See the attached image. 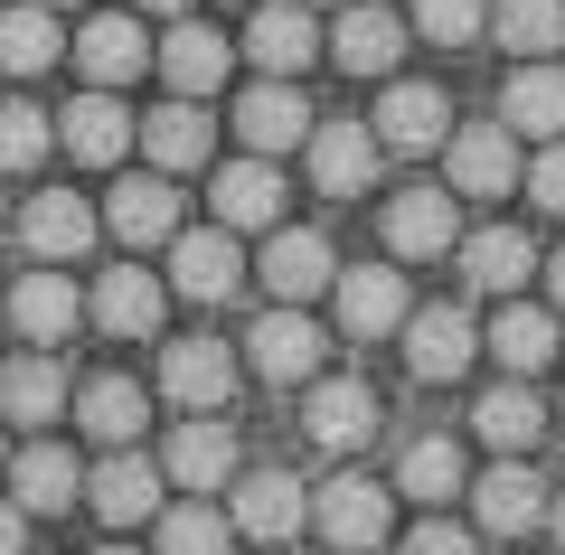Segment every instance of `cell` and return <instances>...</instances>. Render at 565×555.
I'll return each instance as SVG.
<instances>
[{"instance_id": "cell-45", "label": "cell", "mask_w": 565, "mask_h": 555, "mask_svg": "<svg viewBox=\"0 0 565 555\" xmlns=\"http://www.w3.org/2000/svg\"><path fill=\"white\" fill-rule=\"evenodd\" d=\"M546 292H556V311H565V255H546Z\"/></svg>"}, {"instance_id": "cell-52", "label": "cell", "mask_w": 565, "mask_h": 555, "mask_svg": "<svg viewBox=\"0 0 565 555\" xmlns=\"http://www.w3.org/2000/svg\"><path fill=\"white\" fill-rule=\"evenodd\" d=\"M0 461H10V452H0Z\"/></svg>"}, {"instance_id": "cell-32", "label": "cell", "mask_w": 565, "mask_h": 555, "mask_svg": "<svg viewBox=\"0 0 565 555\" xmlns=\"http://www.w3.org/2000/svg\"><path fill=\"white\" fill-rule=\"evenodd\" d=\"M76 424L114 452V442H141V424H151V396H141L132 377H85L76 386Z\"/></svg>"}, {"instance_id": "cell-16", "label": "cell", "mask_w": 565, "mask_h": 555, "mask_svg": "<svg viewBox=\"0 0 565 555\" xmlns=\"http://www.w3.org/2000/svg\"><path fill=\"white\" fill-rule=\"evenodd\" d=\"M57 141H66L76 160H95V170H114V160L132 151V104H122L114 85H85V95L57 114Z\"/></svg>"}, {"instance_id": "cell-31", "label": "cell", "mask_w": 565, "mask_h": 555, "mask_svg": "<svg viewBox=\"0 0 565 555\" xmlns=\"http://www.w3.org/2000/svg\"><path fill=\"white\" fill-rule=\"evenodd\" d=\"M141 151H151V170H161V179L207 170V114H199V95L161 104V114H141Z\"/></svg>"}, {"instance_id": "cell-19", "label": "cell", "mask_w": 565, "mask_h": 555, "mask_svg": "<svg viewBox=\"0 0 565 555\" xmlns=\"http://www.w3.org/2000/svg\"><path fill=\"white\" fill-rule=\"evenodd\" d=\"M0 471H10V490H20L10 499L20 517H57V509H76V490H85V471H76L66 442H29V452H10Z\"/></svg>"}, {"instance_id": "cell-49", "label": "cell", "mask_w": 565, "mask_h": 555, "mask_svg": "<svg viewBox=\"0 0 565 555\" xmlns=\"http://www.w3.org/2000/svg\"><path fill=\"white\" fill-rule=\"evenodd\" d=\"M47 10H85V0H47Z\"/></svg>"}, {"instance_id": "cell-13", "label": "cell", "mask_w": 565, "mask_h": 555, "mask_svg": "<svg viewBox=\"0 0 565 555\" xmlns=\"http://www.w3.org/2000/svg\"><path fill=\"white\" fill-rule=\"evenodd\" d=\"M444 151H452V189H462V199H500L509 179H519V132H509L500 114L444 132Z\"/></svg>"}, {"instance_id": "cell-38", "label": "cell", "mask_w": 565, "mask_h": 555, "mask_svg": "<svg viewBox=\"0 0 565 555\" xmlns=\"http://www.w3.org/2000/svg\"><path fill=\"white\" fill-rule=\"evenodd\" d=\"M57 66V10H0V76H47Z\"/></svg>"}, {"instance_id": "cell-48", "label": "cell", "mask_w": 565, "mask_h": 555, "mask_svg": "<svg viewBox=\"0 0 565 555\" xmlns=\"http://www.w3.org/2000/svg\"><path fill=\"white\" fill-rule=\"evenodd\" d=\"M95 555H141V546H95Z\"/></svg>"}, {"instance_id": "cell-39", "label": "cell", "mask_w": 565, "mask_h": 555, "mask_svg": "<svg viewBox=\"0 0 565 555\" xmlns=\"http://www.w3.org/2000/svg\"><path fill=\"white\" fill-rule=\"evenodd\" d=\"M161 555H236V527L207 499H180V509H161Z\"/></svg>"}, {"instance_id": "cell-37", "label": "cell", "mask_w": 565, "mask_h": 555, "mask_svg": "<svg viewBox=\"0 0 565 555\" xmlns=\"http://www.w3.org/2000/svg\"><path fill=\"white\" fill-rule=\"evenodd\" d=\"M490 39H500L509 57H556L565 47V0H500V10H490Z\"/></svg>"}, {"instance_id": "cell-14", "label": "cell", "mask_w": 565, "mask_h": 555, "mask_svg": "<svg viewBox=\"0 0 565 555\" xmlns=\"http://www.w3.org/2000/svg\"><path fill=\"white\" fill-rule=\"evenodd\" d=\"M386 245H396L405 264H434L462 245V217H452V189H396L386 199Z\"/></svg>"}, {"instance_id": "cell-46", "label": "cell", "mask_w": 565, "mask_h": 555, "mask_svg": "<svg viewBox=\"0 0 565 555\" xmlns=\"http://www.w3.org/2000/svg\"><path fill=\"white\" fill-rule=\"evenodd\" d=\"M537 527H556V546H565V490L546 499V517H537Z\"/></svg>"}, {"instance_id": "cell-27", "label": "cell", "mask_w": 565, "mask_h": 555, "mask_svg": "<svg viewBox=\"0 0 565 555\" xmlns=\"http://www.w3.org/2000/svg\"><path fill=\"white\" fill-rule=\"evenodd\" d=\"M245 57H255L264 76H302V66L321 57V29H311V10H292V0H264L255 29H245Z\"/></svg>"}, {"instance_id": "cell-28", "label": "cell", "mask_w": 565, "mask_h": 555, "mask_svg": "<svg viewBox=\"0 0 565 555\" xmlns=\"http://www.w3.org/2000/svg\"><path fill=\"white\" fill-rule=\"evenodd\" d=\"M10 320H20V339H39V349H57V339H76V320H85V292L57 274V264H39V274L10 292Z\"/></svg>"}, {"instance_id": "cell-33", "label": "cell", "mask_w": 565, "mask_h": 555, "mask_svg": "<svg viewBox=\"0 0 565 555\" xmlns=\"http://www.w3.org/2000/svg\"><path fill=\"white\" fill-rule=\"evenodd\" d=\"M226 66H236V47H226L217 29H199V20L180 10V29L161 39V76L180 85V95H207V85H226Z\"/></svg>"}, {"instance_id": "cell-34", "label": "cell", "mask_w": 565, "mask_h": 555, "mask_svg": "<svg viewBox=\"0 0 565 555\" xmlns=\"http://www.w3.org/2000/svg\"><path fill=\"white\" fill-rule=\"evenodd\" d=\"M57 405H66V367L47 349H29V357L0 367V415L10 424H57Z\"/></svg>"}, {"instance_id": "cell-3", "label": "cell", "mask_w": 565, "mask_h": 555, "mask_svg": "<svg viewBox=\"0 0 565 555\" xmlns=\"http://www.w3.org/2000/svg\"><path fill=\"white\" fill-rule=\"evenodd\" d=\"M226 527L255 536V546H292V536L311 527V490L292 471H245L236 480V509H226Z\"/></svg>"}, {"instance_id": "cell-5", "label": "cell", "mask_w": 565, "mask_h": 555, "mask_svg": "<svg viewBox=\"0 0 565 555\" xmlns=\"http://www.w3.org/2000/svg\"><path fill=\"white\" fill-rule=\"evenodd\" d=\"M161 396L189 405V415H226V396H236V349L226 339H170L161 349Z\"/></svg>"}, {"instance_id": "cell-8", "label": "cell", "mask_w": 565, "mask_h": 555, "mask_svg": "<svg viewBox=\"0 0 565 555\" xmlns=\"http://www.w3.org/2000/svg\"><path fill=\"white\" fill-rule=\"evenodd\" d=\"M236 461H245V442H236V424H217V415H189L180 434H170V452H161V480L170 490H226L236 480Z\"/></svg>"}, {"instance_id": "cell-25", "label": "cell", "mask_w": 565, "mask_h": 555, "mask_svg": "<svg viewBox=\"0 0 565 555\" xmlns=\"http://www.w3.org/2000/svg\"><path fill=\"white\" fill-rule=\"evenodd\" d=\"M76 66H85L95 85H132L141 66H151V39H141L132 10H95V20L76 29Z\"/></svg>"}, {"instance_id": "cell-36", "label": "cell", "mask_w": 565, "mask_h": 555, "mask_svg": "<svg viewBox=\"0 0 565 555\" xmlns=\"http://www.w3.org/2000/svg\"><path fill=\"white\" fill-rule=\"evenodd\" d=\"M396 490L424 499V509H444V499H462V442L452 434H415L396 461Z\"/></svg>"}, {"instance_id": "cell-23", "label": "cell", "mask_w": 565, "mask_h": 555, "mask_svg": "<svg viewBox=\"0 0 565 555\" xmlns=\"http://www.w3.org/2000/svg\"><path fill=\"white\" fill-rule=\"evenodd\" d=\"M471 509H481V527H490V536H527V527L546 517V480L527 471L519 452H500V471L471 480Z\"/></svg>"}, {"instance_id": "cell-51", "label": "cell", "mask_w": 565, "mask_h": 555, "mask_svg": "<svg viewBox=\"0 0 565 555\" xmlns=\"http://www.w3.org/2000/svg\"><path fill=\"white\" fill-rule=\"evenodd\" d=\"M330 10H340V0H330Z\"/></svg>"}, {"instance_id": "cell-10", "label": "cell", "mask_w": 565, "mask_h": 555, "mask_svg": "<svg viewBox=\"0 0 565 555\" xmlns=\"http://www.w3.org/2000/svg\"><path fill=\"white\" fill-rule=\"evenodd\" d=\"M255 274H264V292H274V301H311V292H330L340 255H330V236H311V226H264Z\"/></svg>"}, {"instance_id": "cell-22", "label": "cell", "mask_w": 565, "mask_h": 555, "mask_svg": "<svg viewBox=\"0 0 565 555\" xmlns=\"http://www.w3.org/2000/svg\"><path fill=\"white\" fill-rule=\"evenodd\" d=\"M311 179H321L330 199H359V189H377V132L367 122H311Z\"/></svg>"}, {"instance_id": "cell-43", "label": "cell", "mask_w": 565, "mask_h": 555, "mask_svg": "<svg viewBox=\"0 0 565 555\" xmlns=\"http://www.w3.org/2000/svg\"><path fill=\"white\" fill-rule=\"evenodd\" d=\"M405 555H481V546H471V527H452V517H424V527H405Z\"/></svg>"}, {"instance_id": "cell-1", "label": "cell", "mask_w": 565, "mask_h": 555, "mask_svg": "<svg viewBox=\"0 0 565 555\" xmlns=\"http://www.w3.org/2000/svg\"><path fill=\"white\" fill-rule=\"evenodd\" d=\"M311 527H321L340 555H377L386 536H396V490L340 471V480H321V490H311Z\"/></svg>"}, {"instance_id": "cell-17", "label": "cell", "mask_w": 565, "mask_h": 555, "mask_svg": "<svg viewBox=\"0 0 565 555\" xmlns=\"http://www.w3.org/2000/svg\"><path fill=\"white\" fill-rule=\"evenodd\" d=\"M95 226H114L132 255H141V245H170V236H180V189H170L161 170H151V179H114V199H104Z\"/></svg>"}, {"instance_id": "cell-9", "label": "cell", "mask_w": 565, "mask_h": 555, "mask_svg": "<svg viewBox=\"0 0 565 555\" xmlns=\"http://www.w3.org/2000/svg\"><path fill=\"white\" fill-rule=\"evenodd\" d=\"M236 132H245V151H255V160L302 151V141H311V104H302V85H292V76H264V85H245V104H236Z\"/></svg>"}, {"instance_id": "cell-47", "label": "cell", "mask_w": 565, "mask_h": 555, "mask_svg": "<svg viewBox=\"0 0 565 555\" xmlns=\"http://www.w3.org/2000/svg\"><path fill=\"white\" fill-rule=\"evenodd\" d=\"M132 10H161V20H180V10H189V0H132Z\"/></svg>"}, {"instance_id": "cell-4", "label": "cell", "mask_w": 565, "mask_h": 555, "mask_svg": "<svg viewBox=\"0 0 565 555\" xmlns=\"http://www.w3.org/2000/svg\"><path fill=\"white\" fill-rule=\"evenodd\" d=\"M405 367H415L424 386H452L481 357V330H471V311H452V301H434V311H405Z\"/></svg>"}, {"instance_id": "cell-7", "label": "cell", "mask_w": 565, "mask_h": 555, "mask_svg": "<svg viewBox=\"0 0 565 555\" xmlns=\"http://www.w3.org/2000/svg\"><path fill=\"white\" fill-rule=\"evenodd\" d=\"M236 282H245V255L226 226H180L170 236V292L180 301H236Z\"/></svg>"}, {"instance_id": "cell-21", "label": "cell", "mask_w": 565, "mask_h": 555, "mask_svg": "<svg viewBox=\"0 0 565 555\" xmlns=\"http://www.w3.org/2000/svg\"><path fill=\"white\" fill-rule=\"evenodd\" d=\"M20 245L39 264H76L85 245H95V207H85L76 189H39V199L20 207Z\"/></svg>"}, {"instance_id": "cell-44", "label": "cell", "mask_w": 565, "mask_h": 555, "mask_svg": "<svg viewBox=\"0 0 565 555\" xmlns=\"http://www.w3.org/2000/svg\"><path fill=\"white\" fill-rule=\"evenodd\" d=\"M0 555H29V517L10 509V499H0Z\"/></svg>"}, {"instance_id": "cell-42", "label": "cell", "mask_w": 565, "mask_h": 555, "mask_svg": "<svg viewBox=\"0 0 565 555\" xmlns=\"http://www.w3.org/2000/svg\"><path fill=\"white\" fill-rule=\"evenodd\" d=\"M519 179H527V199H537V207H546V217H565V132H556V141H546V151H537V160H527V170H519Z\"/></svg>"}, {"instance_id": "cell-41", "label": "cell", "mask_w": 565, "mask_h": 555, "mask_svg": "<svg viewBox=\"0 0 565 555\" xmlns=\"http://www.w3.org/2000/svg\"><path fill=\"white\" fill-rule=\"evenodd\" d=\"M405 10H415L405 29H424L434 47H471L490 29V0H405Z\"/></svg>"}, {"instance_id": "cell-12", "label": "cell", "mask_w": 565, "mask_h": 555, "mask_svg": "<svg viewBox=\"0 0 565 555\" xmlns=\"http://www.w3.org/2000/svg\"><path fill=\"white\" fill-rule=\"evenodd\" d=\"M330 301H340V330L349 339H386L405 311H415L396 264H349V274H330Z\"/></svg>"}, {"instance_id": "cell-29", "label": "cell", "mask_w": 565, "mask_h": 555, "mask_svg": "<svg viewBox=\"0 0 565 555\" xmlns=\"http://www.w3.org/2000/svg\"><path fill=\"white\" fill-rule=\"evenodd\" d=\"M452 255H462V274H471V292H519L527 274H537V245L519 236V226H471L462 245H452Z\"/></svg>"}, {"instance_id": "cell-2", "label": "cell", "mask_w": 565, "mask_h": 555, "mask_svg": "<svg viewBox=\"0 0 565 555\" xmlns=\"http://www.w3.org/2000/svg\"><path fill=\"white\" fill-rule=\"evenodd\" d=\"M321 320H302V301H274V311L245 330V357H255V377H274V386H311L321 377Z\"/></svg>"}, {"instance_id": "cell-18", "label": "cell", "mask_w": 565, "mask_h": 555, "mask_svg": "<svg viewBox=\"0 0 565 555\" xmlns=\"http://www.w3.org/2000/svg\"><path fill=\"white\" fill-rule=\"evenodd\" d=\"M330 57H340L349 76H396V57H405V20H396V10H377V0H340Z\"/></svg>"}, {"instance_id": "cell-40", "label": "cell", "mask_w": 565, "mask_h": 555, "mask_svg": "<svg viewBox=\"0 0 565 555\" xmlns=\"http://www.w3.org/2000/svg\"><path fill=\"white\" fill-rule=\"evenodd\" d=\"M47 141H57V122H47L39 104H20V95L0 104V170H39Z\"/></svg>"}, {"instance_id": "cell-24", "label": "cell", "mask_w": 565, "mask_h": 555, "mask_svg": "<svg viewBox=\"0 0 565 555\" xmlns=\"http://www.w3.org/2000/svg\"><path fill=\"white\" fill-rule=\"evenodd\" d=\"M377 151H434V141L452 132V104H444V85H386V104H377Z\"/></svg>"}, {"instance_id": "cell-35", "label": "cell", "mask_w": 565, "mask_h": 555, "mask_svg": "<svg viewBox=\"0 0 565 555\" xmlns=\"http://www.w3.org/2000/svg\"><path fill=\"white\" fill-rule=\"evenodd\" d=\"M471 434H481L490 452H527V442L546 434V405H537V386H519V377H509V386H490V396L471 405Z\"/></svg>"}, {"instance_id": "cell-20", "label": "cell", "mask_w": 565, "mask_h": 555, "mask_svg": "<svg viewBox=\"0 0 565 555\" xmlns=\"http://www.w3.org/2000/svg\"><path fill=\"white\" fill-rule=\"evenodd\" d=\"M302 434L321 442V452H359V442L377 434V396H367L359 377H311V405H302Z\"/></svg>"}, {"instance_id": "cell-6", "label": "cell", "mask_w": 565, "mask_h": 555, "mask_svg": "<svg viewBox=\"0 0 565 555\" xmlns=\"http://www.w3.org/2000/svg\"><path fill=\"white\" fill-rule=\"evenodd\" d=\"M161 490H170V480H161V461H141L132 442H114V452L95 461V480H85L76 499H95V517H104V527H141V517H161Z\"/></svg>"}, {"instance_id": "cell-15", "label": "cell", "mask_w": 565, "mask_h": 555, "mask_svg": "<svg viewBox=\"0 0 565 555\" xmlns=\"http://www.w3.org/2000/svg\"><path fill=\"white\" fill-rule=\"evenodd\" d=\"M161 311H170V292L141 274V264H114V274L85 292V320L114 330V339H161Z\"/></svg>"}, {"instance_id": "cell-26", "label": "cell", "mask_w": 565, "mask_h": 555, "mask_svg": "<svg viewBox=\"0 0 565 555\" xmlns=\"http://www.w3.org/2000/svg\"><path fill=\"white\" fill-rule=\"evenodd\" d=\"M500 122H509V132H527V141H556L565 132V66L556 57H527L519 76L500 85Z\"/></svg>"}, {"instance_id": "cell-50", "label": "cell", "mask_w": 565, "mask_h": 555, "mask_svg": "<svg viewBox=\"0 0 565 555\" xmlns=\"http://www.w3.org/2000/svg\"><path fill=\"white\" fill-rule=\"evenodd\" d=\"M264 555H292V546H264Z\"/></svg>"}, {"instance_id": "cell-11", "label": "cell", "mask_w": 565, "mask_h": 555, "mask_svg": "<svg viewBox=\"0 0 565 555\" xmlns=\"http://www.w3.org/2000/svg\"><path fill=\"white\" fill-rule=\"evenodd\" d=\"M207 217H217L226 236L282 226V170H274V160H226V170L207 179Z\"/></svg>"}, {"instance_id": "cell-30", "label": "cell", "mask_w": 565, "mask_h": 555, "mask_svg": "<svg viewBox=\"0 0 565 555\" xmlns=\"http://www.w3.org/2000/svg\"><path fill=\"white\" fill-rule=\"evenodd\" d=\"M481 349L500 357L509 377H537L546 357H556V311H527V301L509 292V301H500V320H490V330H481Z\"/></svg>"}]
</instances>
